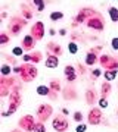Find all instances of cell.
Here are the masks:
<instances>
[{"mask_svg":"<svg viewBox=\"0 0 118 132\" xmlns=\"http://www.w3.org/2000/svg\"><path fill=\"white\" fill-rule=\"evenodd\" d=\"M21 71H22V79L25 81H31L34 76L37 75V69L34 66H22Z\"/></svg>","mask_w":118,"mask_h":132,"instance_id":"cell-1","label":"cell"},{"mask_svg":"<svg viewBox=\"0 0 118 132\" xmlns=\"http://www.w3.org/2000/svg\"><path fill=\"white\" fill-rule=\"evenodd\" d=\"M19 126L24 128L25 131H34V126H36V123H34L33 116H24V118L19 120Z\"/></svg>","mask_w":118,"mask_h":132,"instance_id":"cell-2","label":"cell"},{"mask_svg":"<svg viewBox=\"0 0 118 132\" xmlns=\"http://www.w3.org/2000/svg\"><path fill=\"white\" fill-rule=\"evenodd\" d=\"M53 128H55V131L64 132L68 128V122L64 118H61V116H56V118L53 119Z\"/></svg>","mask_w":118,"mask_h":132,"instance_id":"cell-3","label":"cell"},{"mask_svg":"<svg viewBox=\"0 0 118 132\" xmlns=\"http://www.w3.org/2000/svg\"><path fill=\"white\" fill-rule=\"evenodd\" d=\"M37 113H38V118L41 119V120H44V119H47L49 116H50V113H52V107L47 106V104H43V106L38 107Z\"/></svg>","mask_w":118,"mask_h":132,"instance_id":"cell-4","label":"cell"},{"mask_svg":"<svg viewBox=\"0 0 118 132\" xmlns=\"http://www.w3.org/2000/svg\"><path fill=\"white\" fill-rule=\"evenodd\" d=\"M100 116H102V113H100L99 109H93L89 114V122L92 123V125H98V123L100 122Z\"/></svg>","mask_w":118,"mask_h":132,"instance_id":"cell-5","label":"cell"},{"mask_svg":"<svg viewBox=\"0 0 118 132\" xmlns=\"http://www.w3.org/2000/svg\"><path fill=\"white\" fill-rule=\"evenodd\" d=\"M89 27L90 28L98 29V31H102V29H103V24L100 22V19H94V18L89 21Z\"/></svg>","mask_w":118,"mask_h":132,"instance_id":"cell-6","label":"cell"},{"mask_svg":"<svg viewBox=\"0 0 118 132\" xmlns=\"http://www.w3.org/2000/svg\"><path fill=\"white\" fill-rule=\"evenodd\" d=\"M33 35H36L37 38L43 37V24L41 22H37V24L33 27Z\"/></svg>","mask_w":118,"mask_h":132,"instance_id":"cell-7","label":"cell"},{"mask_svg":"<svg viewBox=\"0 0 118 132\" xmlns=\"http://www.w3.org/2000/svg\"><path fill=\"white\" fill-rule=\"evenodd\" d=\"M65 75H66V79L68 81H74L77 78L75 76V69L72 66H66L65 68Z\"/></svg>","mask_w":118,"mask_h":132,"instance_id":"cell-8","label":"cell"},{"mask_svg":"<svg viewBox=\"0 0 118 132\" xmlns=\"http://www.w3.org/2000/svg\"><path fill=\"white\" fill-rule=\"evenodd\" d=\"M58 57L56 56H47V59H46V66L47 68H50V69H53V68H56L58 66Z\"/></svg>","mask_w":118,"mask_h":132,"instance_id":"cell-9","label":"cell"},{"mask_svg":"<svg viewBox=\"0 0 118 132\" xmlns=\"http://www.w3.org/2000/svg\"><path fill=\"white\" fill-rule=\"evenodd\" d=\"M108 12H109V16H111V19H112L114 22H118V9L117 7L111 6L108 9Z\"/></svg>","mask_w":118,"mask_h":132,"instance_id":"cell-10","label":"cell"},{"mask_svg":"<svg viewBox=\"0 0 118 132\" xmlns=\"http://www.w3.org/2000/svg\"><path fill=\"white\" fill-rule=\"evenodd\" d=\"M24 48H31L33 47V37L31 35H27V37L24 38Z\"/></svg>","mask_w":118,"mask_h":132,"instance_id":"cell-11","label":"cell"},{"mask_svg":"<svg viewBox=\"0 0 118 132\" xmlns=\"http://www.w3.org/2000/svg\"><path fill=\"white\" fill-rule=\"evenodd\" d=\"M49 91H50V88H49V87H46V85H40V87L37 88V94L47 95V94H49Z\"/></svg>","mask_w":118,"mask_h":132,"instance_id":"cell-12","label":"cell"},{"mask_svg":"<svg viewBox=\"0 0 118 132\" xmlns=\"http://www.w3.org/2000/svg\"><path fill=\"white\" fill-rule=\"evenodd\" d=\"M86 63H87V65H94V63H96V54L89 53L87 57H86Z\"/></svg>","mask_w":118,"mask_h":132,"instance_id":"cell-13","label":"cell"},{"mask_svg":"<svg viewBox=\"0 0 118 132\" xmlns=\"http://www.w3.org/2000/svg\"><path fill=\"white\" fill-rule=\"evenodd\" d=\"M115 76H117V69H114V71H106V72H105V78H106L108 81H112Z\"/></svg>","mask_w":118,"mask_h":132,"instance_id":"cell-14","label":"cell"},{"mask_svg":"<svg viewBox=\"0 0 118 132\" xmlns=\"http://www.w3.org/2000/svg\"><path fill=\"white\" fill-rule=\"evenodd\" d=\"M62 18H64V13L62 12H53V13H50V19L52 21H59Z\"/></svg>","mask_w":118,"mask_h":132,"instance_id":"cell-15","label":"cell"},{"mask_svg":"<svg viewBox=\"0 0 118 132\" xmlns=\"http://www.w3.org/2000/svg\"><path fill=\"white\" fill-rule=\"evenodd\" d=\"M86 97H87V103L92 104V103L94 101V97H96V94H94L92 90H89V91H87V94H86Z\"/></svg>","mask_w":118,"mask_h":132,"instance_id":"cell-16","label":"cell"},{"mask_svg":"<svg viewBox=\"0 0 118 132\" xmlns=\"http://www.w3.org/2000/svg\"><path fill=\"white\" fill-rule=\"evenodd\" d=\"M44 125L43 123H36V126H34V132H44Z\"/></svg>","mask_w":118,"mask_h":132,"instance_id":"cell-17","label":"cell"},{"mask_svg":"<svg viewBox=\"0 0 118 132\" xmlns=\"http://www.w3.org/2000/svg\"><path fill=\"white\" fill-rule=\"evenodd\" d=\"M68 50H70L72 54H75L77 50H78V48H77V46H75V43H70V44H68Z\"/></svg>","mask_w":118,"mask_h":132,"instance_id":"cell-18","label":"cell"},{"mask_svg":"<svg viewBox=\"0 0 118 132\" xmlns=\"http://www.w3.org/2000/svg\"><path fill=\"white\" fill-rule=\"evenodd\" d=\"M34 3L37 5V9L40 10V12L44 9V3H43V0H34Z\"/></svg>","mask_w":118,"mask_h":132,"instance_id":"cell-19","label":"cell"},{"mask_svg":"<svg viewBox=\"0 0 118 132\" xmlns=\"http://www.w3.org/2000/svg\"><path fill=\"white\" fill-rule=\"evenodd\" d=\"M10 71H12V69H10L8 65H3V66H2V73H3V75H8V73H10Z\"/></svg>","mask_w":118,"mask_h":132,"instance_id":"cell-20","label":"cell"},{"mask_svg":"<svg viewBox=\"0 0 118 132\" xmlns=\"http://www.w3.org/2000/svg\"><path fill=\"white\" fill-rule=\"evenodd\" d=\"M109 91H111V87H109V84L105 82V84L102 85V93H103V94H108Z\"/></svg>","mask_w":118,"mask_h":132,"instance_id":"cell-21","label":"cell"},{"mask_svg":"<svg viewBox=\"0 0 118 132\" xmlns=\"http://www.w3.org/2000/svg\"><path fill=\"white\" fill-rule=\"evenodd\" d=\"M50 88H53L55 91H59V88H61V85L58 84L56 81H53V82H50Z\"/></svg>","mask_w":118,"mask_h":132,"instance_id":"cell-22","label":"cell"},{"mask_svg":"<svg viewBox=\"0 0 118 132\" xmlns=\"http://www.w3.org/2000/svg\"><path fill=\"white\" fill-rule=\"evenodd\" d=\"M22 53H24V50L21 47H15L13 48V54H15V56H21Z\"/></svg>","mask_w":118,"mask_h":132,"instance_id":"cell-23","label":"cell"},{"mask_svg":"<svg viewBox=\"0 0 118 132\" xmlns=\"http://www.w3.org/2000/svg\"><path fill=\"white\" fill-rule=\"evenodd\" d=\"M86 129H87V125H84V123L77 126V132H86Z\"/></svg>","mask_w":118,"mask_h":132,"instance_id":"cell-24","label":"cell"},{"mask_svg":"<svg viewBox=\"0 0 118 132\" xmlns=\"http://www.w3.org/2000/svg\"><path fill=\"white\" fill-rule=\"evenodd\" d=\"M109 60V59H108V57H106V56H103V57H102V63H105V62H108ZM117 63H115V62H112V63H111V68H114V69H115V68H117Z\"/></svg>","mask_w":118,"mask_h":132,"instance_id":"cell-25","label":"cell"},{"mask_svg":"<svg viewBox=\"0 0 118 132\" xmlns=\"http://www.w3.org/2000/svg\"><path fill=\"white\" fill-rule=\"evenodd\" d=\"M8 40H9V38H8V35H6V34H2V35H0V43H2V44H6V43H8Z\"/></svg>","mask_w":118,"mask_h":132,"instance_id":"cell-26","label":"cell"},{"mask_svg":"<svg viewBox=\"0 0 118 132\" xmlns=\"http://www.w3.org/2000/svg\"><path fill=\"white\" fill-rule=\"evenodd\" d=\"M74 119H75L77 122H80L81 119H83V114H81L80 112H75V114H74Z\"/></svg>","mask_w":118,"mask_h":132,"instance_id":"cell-27","label":"cell"},{"mask_svg":"<svg viewBox=\"0 0 118 132\" xmlns=\"http://www.w3.org/2000/svg\"><path fill=\"white\" fill-rule=\"evenodd\" d=\"M112 48L118 50V38H112Z\"/></svg>","mask_w":118,"mask_h":132,"instance_id":"cell-28","label":"cell"},{"mask_svg":"<svg viewBox=\"0 0 118 132\" xmlns=\"http://www.w3.org/2000/svg\"><path fill=\"white\" fill-rule=\"evenodd\" d=\"M99 104H100V107H106V106H108V101H106V98H100Z\"/></svg>","mask_w":118,"mask_h":132,"instance_id":"cell-29","label":"cell"},{"mask_svg":"<svg viewBox=\"0 0 118 132\" xmlns=\"http://www.w3.org/2000/svg\"><path fill=\"white\" fill-rule=\"evenodd\" d=\"M99 75H100V71H99V69L93 71V76H99Z\"/></svg>","mask_w":118,"mask_h":132,"instance_id":"cell-30","label":"cell"},{"mask_svg":"<svg viewBox=\"0 0 118 132\" xmlns=\"http://www.w3.org/2000/svg\"><path fill=\"white\" fill-rule=\"evenodd\" d=\"M12 132H19V131H12Z\"/></svg>","mask_w":118,"mask_h":132,"instance_id":"cell-31","label":"cell"}]
</instances>
